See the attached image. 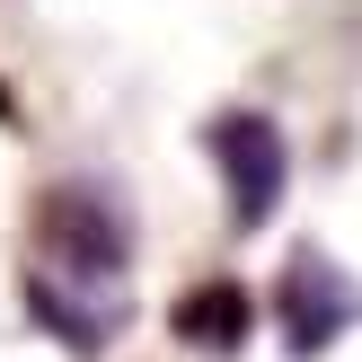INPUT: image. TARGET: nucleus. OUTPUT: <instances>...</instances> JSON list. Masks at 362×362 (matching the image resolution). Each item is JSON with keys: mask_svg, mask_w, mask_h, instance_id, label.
I'll return each instance as SVG.
<instances>
[{"mask_svg": "<svg viewBox=\"0 0 362 362\" xmlns=\"http://www.w3.org/2000/svg\"><path fill=\"white\" fill-rule=\"evenodd\" d=\"M212 159H221L230 221H239V230H265L283 212V186H292V151H283L274 115H257V106L221 115V124H212Z\"/></svg>", "mask_w": 362, "mask_h": 362, "instance_id": "obj_2", "label": "nucleus"}, {"mask_svg": "<svg viewBox=\"0 0 362 362\" xmlns=\"http://www.w3.org/2000/svg\"><path fill=\"white\" fill-rule=\"evenodd\" d=\"M274 318H283V345H292L300 362H318L362 318V292H354V274H336L327 257H292V274L274 283Z\"/></svg>", "mask_w": 362, "mask_h": 362, "instance_id": "obj_3", "label": "nucleus"}, {"mask_svg": "<svg viewBox=\"0 0 362 362\" xmlns=\"http://www.w3.org/2000/svg\"><path fill=\"white\" fill-rule=\"evenodd\" d=\"M247 327H257V300H247L239 283H204V292L177 300V336H186V345H204V354H239Z\"/></svg>", "mask_w": 362, "mask_h": 362, "instance_id": "obj_4", "label": "nucleus"}, {"mask_svg": "<svg viewBox=\"0 0 362 362\" xmlns=\"http://www.w3.org/2000/svg\"><path fill=\"white\" fill-rule=\"evenodd\" d=\"M35 239L62 265V283H88V292H124V265H133V239H124V212L106 204L98 186H53L35 204Z\"/></svg>", "mask_w": 362, "mask_h": 362, "instance_id": "obj_1", "label": "nucleus"}]
</instances>
